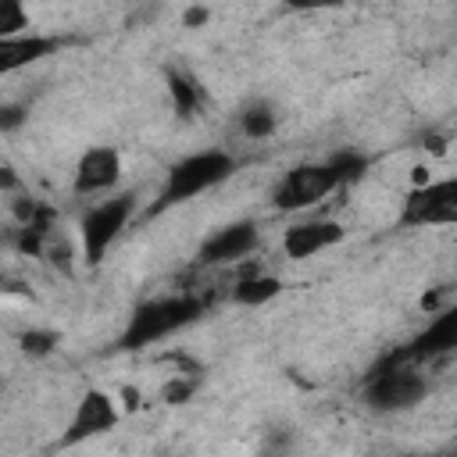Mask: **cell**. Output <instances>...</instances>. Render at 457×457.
<instances>
[{"mask_svg": "<svg viewBox=\"0 0 457 457\" xmlns=\"http://www.w3.org/2000/svg\"><path fill=\"white\" fill-rule=\"evenodd\" d=\"M257 246V228L250 221H236L228 228H218L204 246H200V264H228L246 257Z\"/></svg>", "mask_w": 457, "mask_h": 457, "instance_id": "9", "label": "cell"}, {"mask_svg": "<svg viewBox=\"0 0 457 457\" xmlns=\"http://www.w3.org/2000/svg\"><path fill=\"white\" fill-rule=\"evenodd\" d=\"M453 218H457V182L453 179L418 186L407 196L403 214H400L403 225H446Z\"/></svg>", "mask_w": 457, "mask_h": 457, "instance_id": "6", "label": "cell"}, {"mask_svg": "<svg viewBox=\"0 0 457 457\" xmlns=\"http://www.w3.org/2000/svg\"><path fill=\"white\" fill-rule=\"evenodd\" d=\"M50 50H57V39H46V36H0V75L18 71L25 64H36Z\"/></svg>", "mask_w": 457, "mask_h": 457, "instance_id": "11", "label": "cell"}, {"mask_svg": "<svg viewBox=\"0 0 457 457\" xmlns=\"http://www.w3.org/2000/svg\"><path fill=\"white\" fill-rule=\"evenodd\" d=\"M114 421H118L114 400H111L107 393H100V389H89V393L79 400L75 418H71V425H68V432H64L61 443H64V446L82 443V439H89V436H100V432L114 428Z\"/></svg>", "mask_w": 457, "mask_h": 457, "instance_id": "7", "label": "cell"}, {"mask_svg": "<svg viewBox=\"0 0 457 457\" xmlns=\"http://www.w3.org/2000/svg\"><path fill=\"white\" fill-rule=\"evenodd\" d=\"M243 132L253 136V139L271 136V132H275V114H271V107H264V104L250 107V111L243 114Z\"/></svg>", "mask_w": 457, "mask_h": 457, "instance_id": "15", "label": "cell"}, {"mask_svg": "<svg viewBox=\"0 0 457 457\" xmlns=\"http://www.w3.org/2000/svg\"><path fill=\"white\" fill-rule=\"evenodd\" d=\"M132 214V196H114L100 207H93L86 218H82V246H86V261L89 264H100L104 261V250L114 243V236L125 228Z\"/></svg>", "mask_w": 457, "mask_h": 457, "instance_id": "5", "label": "cell"}, {"mask_svg": "<svg viewBox=\"0 0 457 457\" xmlns=\"http://www.w3.org/2000/svg\"><path fill=\"white\" fill-rule=\"evenodd\" d=\"M125 407H129V411L139 407V393H136V389H125Z\"/></svg>", "mask_w": 457, "mask_h": 457, "instance_id": "24", "label": "cell"}, {"mask_svg": "<svg viewBox=\"0 0 457 457\" xmlns=\"http://www.w3.org/2000/svg\"><path fill=\"white\" fill-rule=\"evenodd\" d=\"M18 186V179H14V171L7 168V164H0V189H14Z\"/></svg>", "mask_w": 457, "mask_h": 457, "instance_id": "23", "label": "cell"}, {"mask_svg": "<svg viewBox=\"0 0 457 457\" xmlns=\"http://www.w3.org/2000/svg\"><path fill=\"white\" fill-rule=\"evenodd\" d=\"M421 396H425V378L418 371L403 368L400 353L393 361L378 364L368 375V386H364V400L375 411H403V407H414Z\"/></svg>", "mask_w": 457, "mask_h": 457, "instance_id": "3", "label": "cell"}, {"mask_svg": "<svg viewBox=\"0 0 457 457\" xmlns=\"http://www.w3.org/2000/svg\"><path fill=\"white\" fill-rule=\"evenodd\" d=\"M232 171H236V161H232L228 154H221V150L193 154V157L179 161V164L168 171V182L161 186L157 204H154L150 211L157 214V211H164V207H171V204H182V200H189V196H196V193H204V189L225 182Z\"/></svg>", "mask_w": 457, "mask_h": 457, "instance_id": "1", "label": "cell"}, {"mask_svg": "<svg viewBox=\"0 0 457 457\" xmlns=\"http://www.w3.org/2000/svg\"><path fill=\"white\" fill-rule=\"evenodd\" d=\"M414 182L425 186V182H428V171H425V168H414Z\"/></svg>", "mask_w": 457, "mask_h": 457, "instance_id": "25", "label": "cell"}, {"mask_svg": "<svg viewBox=\"0 0 457 457\" xmlns=\"http://www.w3.org/2000/svg\"><path fill=\"white\" fill-rule=\"evenodd\" d=\"M328 168L336 171V179H339V186H343V182L361 179V171H364V157H357V154H336V157L328 161Z\"/></svg>", "mask_w": 457, "mask_h": 457, "instance_id": "17", "label": "cell"}, {"mask_svg": "<svg viewBox=\"0 0 457 457\" xmlns=\"http://www.w3.org/2000/svg\"><path fill=\"white\" fill-rule=\"evenodd\" d=\"M339 186L336 171L328 164H300L293 168L271 193V204L278 211H296V207H307V204H318L321 196H328L332 189Z\"/></svg>", "mask_w": 457, "mask_h": 457, "instance_id": "4", "label": "cell"}, {"mask_svg": "<svg viewBox=\"0 0 457 457\" xmlns=\"http://www.w3.org/2000/svg\"><path fill=\"white\" fill-rule=\"evenodd\" d=\"M54 343H57V336H54V332H25V336H21V350H25V353H32V357L50 353V350H54Z\"/></svg>", "mask_w": 457, "mask_h": 457, "instance_id": "18", "label": "cell"}, {"mask_svg": "<svg viewBox=\"0 0 457 457\" xmlns=\"http://www.w3.org/2000/svg\"><path fill=\"white\" fill-rule=\"evenodd\" d=\"M343 0H286L289 11H328V7H339Z\"/></svg>", "mask_w": 457, "mask_h": 457, "instance_id": "21", "label": "cell"}, {"mask_svg": "<svg viewBox=\"0 0 457 457\" xmlns=\"http://www.w3.org/2000/svg\"><path fill=\"white\" fill-rule=\"evenodd\" d=\"M339 239H343V228L336 221H303V225H293L286 232L282 250L293 261H300V257H311V253H318L325 246H336Z\"/></svg>", "mask_w": 457, "mask_h": 457, "instance_id": "10", "label": "cell"}, {"mask_svg": "<svg viewBox=\"0 0 457 457\" xmlns=\"http://www.w3.org/2000/svg\"><path fill=\"white\" fill-rule=\"evenodd\" d=\"M189 393H193V382H168V386L161 389V396H164L168 403H182Z\"/></svg>", "mask_w": 457, "mask_h": 457, "instance_id": "20", "label": "cell"}, {"mask_svg": "<svg viewBox=\"0 0 457 457\" xmlns=\"http://www.w3.org/2000/svg\"><path fill=\"white\" fill-rule=\"evenodd\" d=\"M204 311V303L196 296H171V300H150L143 307H136V314L129 318V328L121 336V350H139L154 339H164L168 332L196 321Z\"/></svg>", "mask_w": 457, "mask_h": 457, "instance_id": "2", "label": "cell"}, {"mask_svg": "<svg viewBox=\"0 0 457 457\" xmlns=\"http://www.w3.org/2000/svg\"><path fill=\"white\" fill-rule=\"evenodd\" d=\"M278 278L275 275H257V271H250V275H243L239 278V286L232 289V296H236V303H246V307H257V303H268L271 296H278Z\"/></svg>", "mask_w": 457, "mask_h": 457, "instance_id": "13", "label": "cell"}, {"mask_svg": "<svg viewBox=\"0 0 457 457\" xmlns=\"http://www.w3.org/2000/svg\"><path fill=\"white\" fill-rule=\"evenodd\" d=\"M453 343H457V311H443L436 318V325H428V332H421L407 353L411 357H432V353L453 350Z\"/></svg>", "mask_w": 457, "mask_h": 457, "instance_id": "12", "label": "cell"}, {"mask_svg": "<svg viewBox=\"0 0 457 457\" xmlns=\"http://www.w3.org/2000/svg\"><path fill=\"white\" fill-rule=\"evenodd\" d=\"M168 89H171V96H175V111H179L182 118L200 104V89H196L186 75H179V71H171V75H168Z\"/></svg>", "mask_w": 457, "mask_h": 457, "instance_id": "14", "label": "cell"}, {"mask_svg": "<svg viewBox=\"0 0 457 457\" xmlns=\"http://www.w3.org/2000/svg\"><path fill=\"white\" fill-rule=\"evenodd\" d=\"M121 175V157L114 146H93L79 157L75 168V193H100L107 186H114Z\"/></svg>", "mask_w": 457, "mask_h": 457, "instance_id": "8", "label": "cell"}, {"mask_svg": "<svg viewBox=\"0 0 457 457\" xmlns=\"http://www.w3.org/2000/svg\"><path fill=\"white\" fill-rule=\"evenodd\" d=\"M21 121H25V111L21 107H14V104L11 107H0V132H14Z\"/></svg>", "mask_w": 457, "mask_h": 457, "instance_id": "19", "label": "cell"}, {"mask_svg": "<svg viewBox=\"0 0 457 457\" xmlns=\"http://www.w3.org/2000/svg\"><path fill=\"white\" fill-rule=\"evenodd\" d=\"M21 29H25V4L0 0V36H18Z\"/></svg>", "mask_w": 457, "mask_h": 457, "instance_id": "16", "label": "cell"}, {"mask_svg": "<svg viewBox=\"0 0 457 457\" xmlns=\"http://www.w3.org/2000/svg\"><path fill=\"white\" fill-rule=\"evenodd\" d=\"M182 21H186L189 29H196V25H204V21H207V7H189V11L182 14Z\"/></svg>", "mask_w": 457, "mask_h": 457, "instance_id": "22", "label": "cell"}]
</instances>
